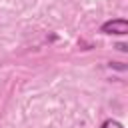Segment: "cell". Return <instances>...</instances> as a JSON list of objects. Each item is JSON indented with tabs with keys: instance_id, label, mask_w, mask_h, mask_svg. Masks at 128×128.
Listing matches in <instances>:
<instances>
[{
	"instance_id": "cell-1",
	"label": "cell",
	"mask_w": 128,
	"mask_h": 128,
	"mask_svg": "<svg viewBox=\"0 0 128 128\" xmlns=\"http://www.w3.org/2000/svg\"><path fill=\"white\" fill-rule=\"evenodd\" d=\"M100 32L102 34H128V22L124 18H114V20H108L100 26Z\"/></svg>"
},
{
	"instance_id": "cell-2",
	"label": "cell",
	"mask_w": 128,
	"mask_h": 128,
	"mask_svg": "<svg viewBox=\"0 0 128 128\" xmlns=\"http://www.w3.org/2000/svg\"><path fill=\"white\" fill-rule=\"evenodd\" d=\"M100 128H124V126H122L118 120H114V118H108V120H104V122H102V126H100Z\"/></svg>"
},
{
	"instance_id": "cell-3",
	"label": "cell",
	"mask_w": 128,
	"mask_h": 128,
	"mask_svg": "<svg viewBox=\"0 0 128 128\" xmlns=\"http://www.w3.org/2000/svg\"><path fill=\"white\" fill-rule=\"evenodd\" d=\"M110 68H116V70H126V64L124 62H110Z\"/></svg>"
},
{
	"instance_id": "cell-4",
	"label": "cell",
	"mask_w": 128,
	"mask_h": 128,
	"mask_svg": "<svg viewBox=\"0 0 128 128\" xmlns=\"http://www.w3.org/2000/svg\"><path fill=\"white\" fill-rule=\"evenodd\" d=\"M116 48H118L120 52H128V44H124V42H118V44H116Z\"/></svg>"
}]
</instances>
